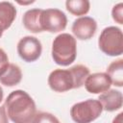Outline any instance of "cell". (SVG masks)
Returning <instances> with one entry per match:
<instances>
[{"mask_svg": "<svg viewBox=\"0 0 123 123\" xmlns=\"http://www.w3.org/2000/svg\"><path fill=\"white\" fill-rule=\"evenodd\" d=\"M7 116L12 123H30L36 115V103L24 90L12 91L5 100Z\"/></svg>", "mask_w": 123, "mask_h": 123, "instance_id": "cell-1", "label": "cell"}, {"mask_svg": "<svg viewBox=\"0 0 123 123\" xmlns=\"http://www.w3.org/2000/svg\"><path fill=\"white\" fill-rule=\"evenodd\" d=\"M89 69L83 64H76L69 69H55L48 77L50 88L56 92H65L84 86Z\"/></svg>", "mask_w": 123, "mask_h": 123, "instance_id": "cell-2", "label": "cell"}, {"mask_svg": "<svg viewBox=\"0 0 123 123\" xmlns=\"http://www.w3.org/2000/svg\"><path fill=\"white\" fill-rule=\"evenodd\" d=\"M52 58L54 62L61 66L71 64L77 56L76 38L67 33L58 35L52 42Z\"/></svg>", "mask_w": 123, "mask_h": 123, "instance_id": "cell-3", "label": "cell"}, {"mask_svg": "<svg viewBox=\"0 0 123 123\" xmlns=\"http://www.w3.org/2000/svg\"><path fill=\"white\" fill-rule=\"evenodd\" d=\"M98 47L108 56H120L123 53V34L121 29L115 26L106 27L99 36Z\"/></svg>", "mask_w": 123, "mask_h": 123, "instance_id": "cell-4", "label": "cell"}, {"mask_svg": "<svg viewBox=\"0 0 123 123\" xmlns=\"http://www.w3.org/2000/svg\"><path fill=\"white\" fill-rule=\"evenodd\" d=\"M103 111L101 103L96 99H87L74 104L70 109V116L75 123H91Z\"/></svg>", "mask_w": 123, "mask_h": 123, "instance_id": "cell-5", "label": "cell"}, {"mask_svg": "<svg viewBox=\"0 0 123 123\" xmlns=\"http://www.w3.org/2000/svg\"><path fill=\"white\" fill-rule=\"evenodd\" d=\"M67 17L65 13L59 9L42 10L40 14V26L42 31L49 33H59L65 29Z\"/></svg>", "mask_w": 123, "mask_h": 123, "instance_id": "cell-6", "label": "cell"}, {"mask_svg": "<svg viewBox=\"0 0 123 123\" xmlns=\"http://www.w3.org/2000/svg\"><path fill=\"white\" fill-rule=\"evenodd\" d=\"M17 53L26 62H33L39 59L42 52V45L38 38L32 36H26L17 43Z\"/></svg>", "mask_w": 123, "mask_h": 123, "instance_id": "cell-7", "label": "cell"}, {"mask_svg": "<svg viewBox=\"0 0 123 123\" xmlns=\"http://www.w3.org/2000/svg\"><path fill=\"white\" fill-rule=\"evenodd\" d=\"M71 30L76 38L80 40H87L95 35L97 23L95 19L90 16H81L74 20Z\"/></svg>", "mask_w": 123, "mask_h": 123, "instance_id": "cell-8", "label": "cell"}, {"mask_svg": "<svg viewBox=\"0 0 123 123\" xmlns=\"http://www.w3.org/2000/svg\"><path fill=\"white\" fill-rule=\"evenodd\" d=\"M84 85L87 92L92 94H102L110 89L111 82L106 72H97L89 74Z\"/></svg>", "mask_w": 123, "mask_h": 123, "instance_id": "cell-9", "label": "cell"}, {"mask_svg": "<svg viewBox=\"0 0 123 123\" xmlns=\"http://www.w3.org/2000/svg\"><path fill=\"white\" fill-rule=\"evenodd\" d=\"M98 101L101 103L103 110L107 111H114L121 109L123 96L119 90L109 89L99 95Z\"/></svg>", "mask_w": 123, "mask_h": 123, "instance_id": "cell-10", "label": "cell"}, {"mask_svg": "<svg viewBox=\"0 0 123 123\" xmlns=\"http://www.w3.org/2000/svg\"><path fill=\"white\" fill-rule=\"evenodd\" d=\"M42 9H31L28 10L22 17V23L24 27L31 33L37 34L43 32L40 26V14Z\"/></svg>", "mask_w": 123, "mask_h": 123, "instance_id": "cell-11", "label": "cell"}, {"mask_svg": "<svg viewBox=\"0 0 123 123\" xmlns=\"http://www.w3.org/2000/svg\"><path fill=\"white\" fill-rule=\"evenodd\" d=\"M16 17V9L11 2H0V28L5 31L9 29Z\"/></svg>", "mask_w": 123, "mask_h": 123, "instance_id": "cell-12", "label": "cell"}, {"mask_svg": "<svg viewBox=\"0 0 123 123\" xmlns=\"http://www.w3.org/2000/svg\"><path fill=\"white\" fill-rule=\"evenodd\" d=\"M22 72L18 65L10 63L5 72L0 76V83L6 86H14L21 82Z\"/></svg>", "mask_w": 123, "mask_h": 123, "instance_id": "cell-13", "label": "cell"}, {"mask_svg": "<svg viewBox=\"0 0 123 123\" xmlns=\"http://www.w3.org/2000/svg\"><path fill=\"white\" fill-rule=\"evenodd\" d=\"M106 73L110 77L112 85L118 87L123 86V60L122 59L111 62L108 66Z\"/></svg>", "mask_w": 123, "mask_h": 123, "instance_id": "cell-14", "label": "cell"}, {"mask_svg": "<svg viewBox=\"0 0 123 123\" xmlns=\"http://www.w3.org/2000/svg\"><path fill=\"white\" fill-rule=\"evenodd\" d=\"M65 7L71 14L81 16L89 12L90 3L88 0H67L65 2Z\"/></svg>", "mask_w": 123, "mask_h": 123, "instance_id": "cell-15", "label": "cell"}, {"mask_svg": "<svg viewBox=\"0 0 123 123\" xmlns=\"http://www.w3.org/2000/svg\"><path fill=\"white\" fill-rule=\"evenodd\" d=\"M33 123H60L58 118L50 112H38L35 115Z\"/></svg>", "mask_w": 123, "mask_h": 123, "instance_id": "cell-16", "label": "cell"}, {"mask_svg": "<svg viewBox=\"0 0 123 123\" xmlns=\"http://www.w3.org/2000/svg\"><path fill=\"white\" fill-rule=\"evenodd\" d=\"M111 16L116 23L123 24V3H118L113 6L111 10Z\"/></svg>", "mask_w": 123, "mask_h": 123, "instance_id": "cell-17", "label": "cell"}, {"mask_svg": "<svg viewBox=\"0 0 123 123\" xmlns=\"http://www.w3.org/2000/svg\"><path fill=\"white\" fill-rule=\"evenodd\" d=\"M9 64L10 63H9L8 55L2 48H0V76L5 72V70L9 66Z\"/></svg>", "mask_w": 123, "mask_h": 123, "instance_id": "cell-18", "label": "cell"}, {"mask_svg": "<svg viewBox=\"0 0 123 123\" xmlns=\"http://www.w3.org/2000/svg\"><path fill=\"white\" fill-rule=\"evenodd\" d=\"M0 123H9L5 107H0Z\"/></svg>", "mask_w": 123, "mask_h": 123, "instance_id": "cell-19", "label": "cell"}, {"mask_svg": "<svg viewBox=\"0 0 123 123\" xmlns=\"http://www.w3.org/2000/svg\"><path fill=\"white\" fill-rule=\"evenodd\" d=\"M122 117H123V112H120V113H118L114 118H113V120H112V123H122L123 122V119H122Z\"/></svg>", "mask_w": 123, "mask_h": 123, "instance_id": "cell-20", "label": "cell"}, {"mask_svg": "<svg viewBox=\"0 0 123 123\" xmlns=\"http://www.w3.org/2000/svg\"><path fill=\"white\" fill-rule=\"evenodd\" d=\"M3 96H4V92H3V89H2V87H1V86H0V103H1L2 100H3Z\"/></svg>", "mask_w": 123, "mask_h": 123, "instance_id": "cell-21", "label": "cell"}, {"mask_svg": "<svg viewBox=\"0 0 123 123\" xmlns=\"http://www.w3.org/2000/svg\"><path fill=\"white\" fill-rule=\"evenodd\" d=\"M19 4H22V5H26V4H31V3H34V1H29V2H18Z\"/></svg>", "mask_w": 123, "mask_h": 123, "instance_id": "cell-22", "label": "cell"}, {"mask_svg": "<svg viewBox=\"0 0 123 123\" xmlns=\"http://www.w3.org/2000/svg\"><path fill=\"white\" fill-rule=\"evenodd\" d=\"M3 32H4V31H3V30H2L1 28H0V37H1L2 36H3Z\"/></svg>", "mask_w": 123, "mask_h": 123, "instance_id": "cell-23", "label": "cell"}]
</instances>
